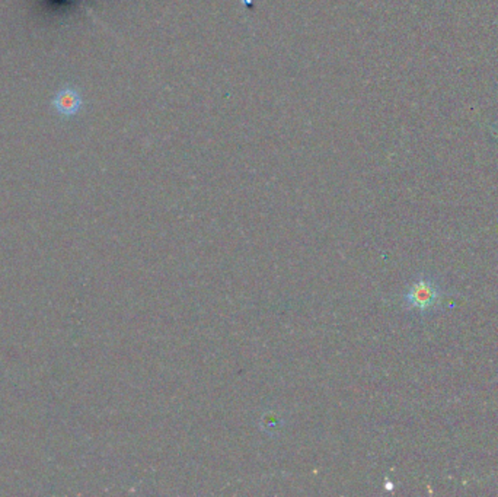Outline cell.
Wrapping results in <instances>:
<instances>
[{
    "label": "cell",
    "instance_id": "cell-2",
    "mask_svg": "<svg viewBox=\"0 0 498 497\" xmlns=\"http://www.w3.org/2000/svg\"><path fill=\"white\" fill-rule=\"evenodd\" d=\"M50 107L57 115L63 117V119L76 117L83 108V97L79 87L73 83L62 85L50 100Z\"/></svg>",
    "mask_w": 498,
    "mask_h": 497
},
{
    "label": "cell",
    "instance_id": "cell-1",
    "mask_svg": "<svg viewBox=\"0 0 498 497\" xmlns=\"http://www.w3.org/2000/svg\"><path fill=\"white\" fill-rule=\"evenodd\" d=\"M443 292L438 284L427 276L418 277L404 296V304L408 309L417 311L420 314H427L437 308L442 302Z\"/></svg>",
    "mask_w": 498,
    "mask_h": 497
}]
</instances>
